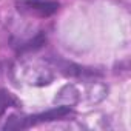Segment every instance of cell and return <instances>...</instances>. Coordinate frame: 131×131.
I'll return each instance as SVG.
<instances>
[{
    "instance_id": "obj_3",
    "label": "cell",
    "mask_w": 131,
    "mask_h": 131,
    "mask_svg": "<svg viewBox=\"0 0 131 131\" xmlns=\"http://www.w3.org/2000/svg\"><path fill=\"white\" fill-rule=\"evenodd\" d=\"M82 100V91L74 85V83H68L65 85L56 96L54 103L56 105H62V106H74Z\"/></svg>"
},
{
    "instance_id": "obj_4",
    "label": "cell",
    "mask_w": 131,
    "mask_h": 131,
    "mask_svg": "<svg viewBox=\"0 0 131 131\" xmlns=\"http://www.w3.org/2000/svg\"><path fill=\"white\" fill-rule=\"evenodd\" d=\"M11 106H19V100L9 91L0 90V116H2L8 108H11Z\"/></svg>"
},
{
    "instance_id": "obj_1",
    "label": "cell",
    "mask_w": 131,
    "mask_h": 131,
    "mask_svg": "<svg viewBox=\"0 0 131 131\" xmlns=\"http://www.w3.org/2000/svg\"><path fill=\"white\" fill-rule=\"evenodd\" d=\"M16 73L23 83L32 86H45L56 79L54 67L45 60H22Z\"/></svg>"
},
{
    "instance_id": "obj_2",
    "label": "cell",
    "mask_w": 131,
    "mask_h": 131,
    "mask_svg": "<svg viewBox=\"0 0 131 131\" xmlns=\"http://www.w3.org/2000/svg\"><path fill=\"white\" fill-rule=\"evenodd\" d=\"M16 6L20 14L40 19H46L59 9V5L52 0H16Z\"/></svg>"
}]
</instances>
